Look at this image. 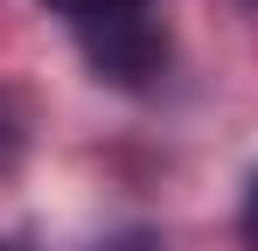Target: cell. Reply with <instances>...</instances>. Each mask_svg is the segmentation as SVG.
Here are the masks:
<instances>
[{
    "instance_id": "obj_4",
    "label": "cell",
    "mask_w": 258,
    "mask_h": 251,
    "mask_svg": "<svg viewBox=\"0 0 258 251\" xmlns=\"http://www.w3.org/2000/svg\"><path fill=\"white\" fill-rule=\"evenodd\" d=\"M237 230H244V244L258 251V181L244 189V216H237Z\"/></svg>"
},
{
    "instance_id": "obj_1",
    "label": "cell",
    "mask_w": 258,
    "mask_h": 251,
    "mask_svg": "<svg viewBox=\"0 0 258 251\" xmlns=\"http://www.w3.org/2000/svg\"><path fill=\"white\" fill-rule=\"evenodd\" d=\"M77 49L98 77L112 84H147L168 70V28L147 21V7H119V14H91L77 21Z\"/></svg>"
},
{
    "instance_id": "obj_5",
    "label": "cell",
    "mask_w": 258,
    "mask_h": 251,
    "mask_svg": "<svg viewBox=\"0 0 258 251\" xmlns=\"http://www.w3.org/2000/svg\"><path fill=\"white\" fill-rule=\"evenodd\" d=\"M0 251H21V244H7V237H0Z\"/></svg>"
},
{
    "instance_id": "obj_3",
    "label": "cell",
    "mask_w": 258,
    "mask_h": 251,
    "mask_svg": "<svg viewBox=\"0 0 258 251\" xmlns=\"http://www.w3.org/2000/svg\"><path fill=\"white\" fill-rule=\"evenodd\" d=\"M56 14H70V21H91V14H119V7H140V0H49Z\"/></svg>"
},
{
    "instance_id": "obj_2",
    "label": "cell",
    "mask_w": 258,
    "mask_h": 251,
    "mask_svg": "<svg viewBox=\"0 0 258 251\" xmlns=\"http://www.w3.org/2000/svg\"><path fill=\"white\" fill-rule=\"evenodd\" d=\"M21 147H28V105L14 91H0V174L21 161Z\"/></svg>"
}]
</instances>
